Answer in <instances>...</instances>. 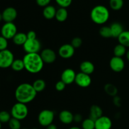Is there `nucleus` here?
<instances>
[{"mask_svg": "<svg viewBox=\"0 0 129 129\" xmlns=\"http://www.w3.org/2000/svg\"><path fill=\"white\" fill-rule=\"evenodd\" d=\"M36 91L32 84L27 83H21L17 86L15 91V97L17 102L27 104L32 102L36 97Z\"/></svg>", "mask_w": 129, "mask_h": 129, "instance_id": "nucleus-1", "label": "nucleus"}, {"mask_svg": "<svg viewBox=\"0 0 129 129\" xmlns=\"http://www.w3.org/2000/svg\"><path fill=\"white\" fill-rule=\"evenodd\" d=\"M25 69L31 74H37L42 70L44 61L39 53L26 54L23 58Z\"/></svg>", "mask_w": 129, "mask_h": 129, "instance_id": "nucleus-2", "label": "nucleus"}, {"mask_svg": "<svg viewBox=\"0 0 129 129\" xmlns=\"http://www.w3.org/2000/svg\"><path fill=\"white\" fill-rule=\"evenodd\" d=\"M90 18L92 21L97 25H103L109 20L110 11L103 5H97L91 10Z\"/></svg>", "mask_w": 129, "mask_h": 129, "instance_id": "nucleus-3", "label": "nucleus"}, {"mask_svg": "<svg viewBox=\"0 0 129 129\" xmlns=\"http://www.w3.org/2000/svg\"><path fill=\"white\" fill-rule=\"evenodd\" d=\"M11 115L13 118L22 120L26 118L28 114V108L26 104L17 102L13 105L11 110Z\"/></svg>", "mask_w": 129, "mask_h": 129, "instance_id": "nucleus-4", "label": "nucleus"}, {"mask_svg": "<svg viewBox=\"0 0 129 129\" xmlns=\"http://www.w3.org/2000/svg\"><path fill=\"white\" fill-rule=\"evenodd\" d=\"M54 112L50 110H43L38 115V122L42 127H47L52 124L54 121Z\"/></svg>", "mask_w": 129, "mask_h": 129, "instance_id": "nucleus-5", "label": "nucleus"}, {"mask_svg": "<svg viewBox=\"0 0 129 129\" xmlns=\"http://www.w3.org/2000/svg\"><path fill=\"white\" fill-rule=\"evenodd\" d=\"M14 60V55L11 50L6 49L0 51V68L6 69L10 68Z\"/></svg>", "mask_w": 129, "mask_h": 129, "instance_id": "nucleus-6", "label": "nucleus"}, {"mask_svg": "<svg viewBox=\"0 0 129 129\" xmlns=\"http://www.w3.org/2000/svg\"><path fill=\"white\" fill-rule=\"evenodd\" d=\"M41 43L37 39H27L23 45V50L26 54L39 53L41 50Z\"/></svg>", "mask_w": 129, "mask_h": 129, "instance_id": "nucleus-7", "label": "nucleus"}, {"mask_svg": "<svg viewBox=\"0 0 129 129\" xmlns=\"http://www.w3.org/2000/svg\"><path fill=\"white\" fill-rule=\"evenodd\" d=\"M17 33V27L13 22L5 23L1 28V36L7 40L12 39Z\"/></svg>", "mask_w": 129, "mask_h": 129, "instance_id": "nucleus-8", "label": "nucleus"}, {"mask_svg": "<svg viewBox=\"0 0 129 129\" xmlns=\"http://www.w3.org/2000/svg\"><path fill=\"white\" fill-rule=\"evenodd\" d=\"M75 53V49L71 44H65L62 45L58 50L59 56L62 59H68L71 58Z\"/></svg>", "mask_w": 129, "mask_h": 129, "instance_id": "nucleus-9", "label": "nucleus"}, {"mask_svg": "<svg viewBox=\"0 0 129 129\" xmlns=\"http://www.w3.org/2000/svg\"><path fill=\"white\" fill-rule=\"evenodd\" d=\"M74 82L81 88H88L91 84V78L90 75L80 72L76 74Z\"/></svg>", "mask_w": 129, "mask_h": 129, "instance_id": "nucleus-10", "label": "nucleus"}, {"mask_svg": "<svg viewBox=\"0 0 129 129\" xmlns=\"http://www.w3.org/2000/svg\"><path fill=\"white\" fill-rule=\"evenodd\" d=\"M110 67L113 71L120 73L125 68V62L122 57L114 56L110 60Z\"/></svg>", "mask_w": 129, "mask_h": 129, "instance_id": "nucleus-11", "label": "nucleus"}, {"mask_svg": "<svg viewBox=\"0 0 129 129\" xmlns=\"http://www.w3.org/2000/svg\"><path fill=\"white\" fill-rule=\"evenodd\" d=\"M40 55L44 62L46 64H52L54 62L57 58V55L55 52L49 48H47L42 50Z\"/></svg>", "mask_w": 129, "mask_h": 129, "instance_id": "nucleus-12", "label": "nucleus"}, {"mask_svg": "<svg viewBox=\"0 0 129 129\" xmlns=\"http://www.w3.org/2000/svg\"><path fill=\"white\" fill-rule=\"evenodd\" d=\"M76 73L73 69L68 68L63 71L61 74V81L66 84H71L75 81Z\"/></svg>", "mask_w": 129, "mask_h": 129, "instance_id": "nucleus-13", "label": "nucleus"}, {"mask_svg": "<svg viewBox=\"0 0 129 129\" xmlns=\"http://www.w3.org/2000/svg\"><path fill=\"white\" fill-rule=\"evenodd\" d=\"M17 11L13 7H8L3 10L2 13L3 20L5 23L13 22L17 17Z\"/></svg>", "mask_w": 129, "mask_h": 129, "instance_id": "nucleus-14", "label": "nucleus"}, {"mask_svg": "<svg viewBox=\"0 0 129 129\" xmlns=\"http://www.w3.org/2000/svg\"><path fill=\"white\" fill-rule=\"evenodd\" d=\"M112 121L107 116H102L95 121V129H111Z\"/></svg>", "mask_w": 129, "mask_h": 129, "instance_id": "nucleus-15", "label": "nucleus"}, {"mask_svg": "<svg viewBox=\"0 0 129 129\" xmlns=\"http://www.w3.org/2000/svg\"><path fill=\"white\" fill-rule=\"evenodd\" d=\"M59 120L62 123L68 125L74 122V115L69 110H64L61 111L59 115Z\"/></svg>", "mask_w": 129, "mask_h": 129, "instance_id": "nucleus-16", "label": "nucleus"}, {"mask_svg": "<svg viewBox=\"0 0 129 129\" xmlns=\"http://www.w3.org/2000/svg\"><path fill=\"white\" fill-rule=\"evenodd\" d=\"M102 116H103V110L100 107L96 105H93L90 107L89 118L96 121Z\"/></svg>", "mask_w": 129, "mask_h": 129, "instance_id": "nucleus-17", "label": "nucleus"}, {"mask_svg": "<svg viewBox=\"0 0 129 129\" xmlns=\"http://www.w3.org/2000/svg\"><path fill=\"white\" fill-rule=\"evenodd\" d=\"M79 69H80L81 73L90 75L94 71L95 68H94V64L91 62L89 61V60H84L80 64Z\"/></svg>", "mask_w": 129, "mask_h": 129, "instance_id": "nucleus-18", "label": "nucleus"}, {"mask_svg": "<svg viewBox=\"0 0 129 129\" xmlns=\"http://www.w3.org/2000/svg\"><path fill=\"white\" fill-rule=\"evenodd\" d=\"M57 10L52 5H48L43 10L42 15L47 20H52L55 17Z\"/></svg>", "mask_w": 129, "mask_h": 129, "instance_id": "nucleus-19", "label": "nucleus"}, {"mask_svg": "<svg viewBox=\"0 0 129 129\" xmlns=\"http://www.w3.org/2000/svg\"><path fill=\"white\" fill-rule=\"evenodd\" d=\"M112 31V37L118 38L120 34L123 32V27L121 23L118 22H114L110 26Z\"/></svg>", "mask_w": 129, "mask_h": 129, "instance_id": "nucleus-20", "label": "nucleus"}, {"mask_svg": "<svg viewBox=\"0 0 129 129\" xmlns=\"http://www.w3.org/2000/svg\"><path fill=\"white\" fill-rule=\"evenodd\" d=\"M13 42L16 45L20 46V45H23L24 44L27 40V36L26 34L23 32L17 33L12 39Z\"/></svg>", "mask_w": 129, "mask_h": 129, "instance_id": "nucleus-21", "label": "nucleus"}, {"mask_svg": "<svg viewBox=\"0 0 129 129\" xmlns=\"http://www.w3.org/2000/svg\"><path fill=\"white\" fill-rule=\"evenodd\" d=\"M68 17V12L66 8H59L57 10L55 14V19L59 22H64L67 20Z\"/></svg>", "mask_w": 129, "mask_h": 129, "instance_id": "nucleus-22", "label": "nucleus"}, {"mask_svg": "<svg viewBox=\"0 0 129 129\" xmlns=\"http://www.w3.org/2000/svg\"><path fill=\"white\" fill-rule=\"evenodd\" d=\"M33 87L36 91L37 93L43 91L46 88V83L42 79H37L33 83Z\"/></svg>", "mask_w": 129, "mask_h": 129, "instance_id": "nucleus-23", "label": "nucleus"}, {"mask_svg": "<svg viewBox=\"0 0 129 129\" xmlns=\"http://www.w3.org/2000/svg\"><path fill=\"white\" fill-rule=\"evenodd\" d=\"M117 39L120 44H122L125 47H129V31L124 30Z\"/></svg>", "mask_w": 129, "mask_h": 129, "instance_id": "nucleus-24", "label": "nucleus"}, {"mask_svg": "<svg viewBox=\"0 0 129 129\" xmlns=\"http://www.w3.org/2000/svg\"><path fill=\"white\" fill-rule=\"evenodd\" d=\"M104 90L105 93L110 96H115L118 93V89L117 87L114 84H111V83H108L105 85Z\"/></svg>", "mask_w": 129, "mask_h": 129, "instance_id": "nucleus-25", "label": "nucleus"}, {"mask_svg": "<svg viewBox=\"0 0 129 129\" xmlns=\"http://www.w3.org/2000/svg\"><path fill=\"white\" fill-rule=\"evenodd\" d=\"M126 48L127 47L123 46L122 44H117L113 49L114 56L122 57L123 55H126V53H127V49Z\"/></svg>", "mask_w": 129, "mask_h": 129, "instance_id": "nucleus-26", "label": "nucleus"}, {"mask_svg": "<svg viewBox=\"0 0 129 129\" xmlns=\"http://www.w3.org/2000/svg\"><path fill=\"white\" fill-rule=\"evenodd\" d=\"M11 69L16 72H20L21 71L25 69V65H24V62L23 59H16L14 60L11 66Z\"/></svg>", "mask_w": 129, "mask_h": 129, "instance_id": "nucleus-27", "label": "nucleus"}, {"mask_svg": "<svg viewBox=\"0 0 129 129\" xmlns=\"http://www.w3.org/2000/svg\"><path fill=\"white\" fill-rule=\"evenodd\" d=\"M110 7L114 11L121 10L123 6V0H110Z\"/></svg>", "mask_w": 129, "mask_h": 129, "instance_id": "nucleus-28", "label": "nucleus"}, {"mask_svg": "<svg viewBox=\"0 0 129 129\" xmlns=\"http://www.w3.org/2000/svg\"><path fill=\"white\" fill-rule=\"evenodd\" d=\"M82 129H95V121L90 118H86L82 122Z\"/></svg>", "mask_w": 129, "mask_h": 129, "instance_id": "nucleus-29", "label": "nucleus"}, {"mask_svg": "<svg viewBox=\"0 0 129 129\" xmlns=\"http://www.w3.org/2000/svg\"><path fill=\"white\" fill-rule=\"evenodd\" d=\"M99 34L100 35V36H102L103 38H106V39L112 37V31H111V29L110 26H102L99 30Z\"/></svg>", "mask_w": 129, "mask_h": 129, "instance_id": "nucleus-30", "label": "nucleus"}, {"mask_svg": "<svg viewBox=\"0 0 129 129\" xmlns=\"http://www.w3.org/2000/svg\"><path fill=\"white\" fill-rule=\"evenodd\" d=\"M11 118L12 117L11 113L7 111L3 110L0 112V122H1V123H8Z\"/></svg>", "mask_w": 129, "mask_h": 129, "instance_id": "nucleus-31", "label": "nucleus"}, {"mask_svg": "<svg viewBox=\"0 0 129 129\" xmlns=\"http://www.w3.org/2000/svg\"><path fill=\"white\" fill-rule=\"evenodd\" d=\"M9 128L10 129H21V122L19 120L11 118L8 122Z\"/></svg>", "mask_w": 129, "mask_h": 129, "instance_id": "nucleus-32", "label": "nucleus"}, {"mask_svg": "<svg viewBox=\"0 0 129 129\" xmlns=\"http://www.w3.org/2000/svg\"><path fill=\"white\" fill-rule=\"evenodd\" d=\"M56 3L60 6V8H66L69 7L72 3L73 0H55Z\"/></svg>", "mask_w": 129, "mask_h": 129, "instance_id": "nucleus-33", "label": "nucleus"}, {"mask_svg": "<svg viewBox=\"0 0 129 129\" xmlns=\"http://www.w3.org/2000/svg\"><path fill=\"white\" fill-rule=\"evenodd\" d=\"M71 44L74 49H77L81 46L83 44V40L80 37H74L72 40Z\"/></svg>", "mask_w": 129, "mask_h": 129, "instance_id": "nucleus-34", "label": "nucleus"}, {"mask_svg": "<svg viewBox=\"0 0 129 129\" xmlns=\"http://www.w3.org/2000/svg\"><path fill=\"white\" fill-rule=\"evenodd\" d=\"M8 45V42L7 39L1 35L0 36V51L7 49Z\"/></svg>", "mask_w": 129, "mask_h": 129, "instance_id": "nucleus-35", "label": "nucleus"}, {"mask_svg": "<svg viewBox=\"0 0 129 129\" xmlns=\"http://www.w3.org/2000/svg\"><path fill=\"white\" fill-rule=\"evenodd\" d=\"M66 84L62 81H59L58 82H57L56 84L55 85V88L56 89V90L57 91H62L64 90V89L66 88Z\"/></svg>", "mask_w": 129, "mask_h": 129, "instance_id": "nucleus-36", "label": "nucleus"}, {"mask_svg": "<svg viewBox=\"0 0 129 129\" xmlns=\"http://www.w3.org/2000/svg\"><path fill=\"white\" fill-rule=\"evenodd\" d=\"M50 1H51V0H36V3L38 6L44 8L49 5Z\"/></svg>", "mask_w": 129, "mask_h": 129, "instance_id": "nucleus-37", "label": "nucleus"}, {"mask_svg": "<svg viewBox=\"0 0 129 129\" xmlns=\"http://www.w3.org/2000/svg\"><path fill=\"white\" fill-rule=\"evenodd\" d=\"M113 104L116 106V107H120L122 105V99H121L120 97H119L118 96H115L113 97Z\"/></svg>", "mask_w": 129, "mask_h": 129, "instance_id": "nucleus-38", "label": "nucleus"}, {"mask_svg": "<svg viewBox=\"0 0 129 129\" xmlns=\"http://www.w3.org/2000/svg\"><path fill=\"white\" fill-rule=\"evenodd\" d=\"M26 36H27V39H37V35L36 33L33 30H30L26 34Z\"/></svg>", "mask_w": 129, "mask_h": 129, "instance_id": "nucleus-39", "label": "nucleus"}, {"mask_svg": "<svg viewBox=\"0 0 129 129\" xmlns=\"http://www.w3.org/2000/svg\"><path fill=\"white\" fill-rule=\"evenodd\" d=\"M83 116L79 113H77V114L74 115V122H76V123H80V122H83Z\"/></svg>", "mask_w": 129, "mask_h": 129, "instance_id": "nucleus-40", "label": "nucleus"}, {"mask_svg": "<svg viewBox=\"0 0 129 129\" xmlns=\"http://www.w3.org/2000/svg\"><path fill=\"white\" fill-rule=\"evenodd\" d=\"M47 129H57V126L55 125V124L52 123V124H50V125L47 127Z\"/></svg>", "mask_w": 129, "mask_h": 129, "instance_id": "nucleus-41", "label": "nucleus"}, {"mask_svg": "<svg viewBox=\"0 0 129 129\" xmlns=\"http://www.w3.org/2000/svg\"><path fill=\"white\" fill-rule=\"evenodd\" d=\"M126 57H127V59L129 62V50L128 51H127V53H126Z\"/></svg>", "mask_w": 129, "mask_h": 129, "instance_id": "nucleus-42", "label": "nucleus"}, {"mask_svg": "<svg viewBox=\"0 0 129 129\" xmlns=\"http://www.w3.org/2000/svg\"><path fill=\"white\" fill-rule=\"evenodd\" d=\"M69 129H81V128H79V127H71V128H69Z\"/></svg>", "mask_w": 129, "mask_h": 129, "instance_id": "nucleus-43", "label": "nucleus"}, {"mask_svg": "<svg viewBox=\"0 0 129 129\" xmlns=\"http://www.w3.org/2000/svg\"><path fill=\"white\" fill-rule=\"evenodd\" d=\"M3 20V16H2V13H0V22Z\"/></svg>", "mask_w": 129, "mask_h": 129, "instance_id": "nucleus-44", "label": "nucleus"}, {"mask_svg": "<svg viewBox=\"0 0 129 129\" xmlns=\"http://www.w3.org/2000/svg\"><path fill=\"white\" fill-rule=\"evenodd\" d=\"M0 129H1V122H0Z\"/></svg>", "mask_w": 129, "mask_h": 129, "instance_id": "nucleus-45", "label": "nucleus"}, {"mask_svg": "<svg viewBox=\"0 0 129 129\" xmlns=\"http://www.w3.org/2000/svg\"><path fill=\"white\" fill-rule=\"evenodd\" d=\"M21 129H28V128H21Z\"/></svg>", "mask_w": 129, "mask_h": 129, "instance_id": "nucleus-46", "label": "nucleus"}, {"mask_svg": "<svg viewBox=\"0 0 129 129\" xmlns=\"http://www.w3.org/2000/svg\"><path fill=\"white\" fill-rule=\"evenodd\" d=\"M31 129H38L37 128H35H35H31Z\"/></svg>", "mask_w": 129, "mask_h": 129, "instance_id": "nucleus-47", "label": "nucleus"}]
</instances>
